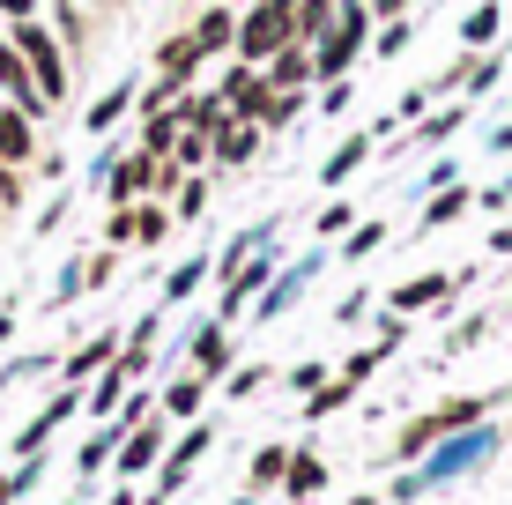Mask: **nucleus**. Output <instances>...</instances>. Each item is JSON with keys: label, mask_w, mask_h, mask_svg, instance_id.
Here are the masks:
<instances>
[{"label": "nucleus", "mask_w": 512, "mask_h": 505, "mask_svg": "<svg viewBox=\"0 0 512 505\" xmlns=\"http://www.w3.org/2000/svg\"><path fill=\"white\" fill-rule=\"evenodd\" d=\"M461 38H468V45H490V38H498V8H490V0H483V8H468Z\"/></svg>", "instance_id": "nucleus-23"}, {"label": "nucleus", "mask_w": 512, "mask_h": 505, "mask_svg": "<svg viewBox=\"0 0 512 505\" xmlns=\"http://www.w3.org/2000/svg\"><path fill=\"white\" fill-rule=\"evenodd\" d=\"M0 15H8V23H23V15H38V0H0Z\"/></svg>", "instance_id": "nucleus-34"}, {"label": "nucleus", "mask_w": 512, "mask_h": 505, "mask_svg": "<svg viewBox=\"0 0 512 505\" xmlns=\"http://www.w3.org/2000/svg\"><path fill=\"white\" fill-rule=\"evenodd\" d=\"M193 283H201V260H186V268H179V275H171V283H164V305H179V298H186Z\"/></svg>", "instance_id": "nucleus-30"}, {"label": "nucleus", "mask_w": 512, "mask_h": 505, "mask_svg": "<svg viewBox=\"0 0 512 505\" xmlns=\"http://www.w3.org/2000/svg\"><path fill=\"white\" fill-rule=\"evenodd\" d=\"M401 8H409V0H372V15H386V23H401Z\"/></svg>", "instance_id": "nucleus-35"}, {"label": "nucleus", "mask_w": 512, "mask_h": 505, "mask_svg": "<svg viewBox=\"0 0 512 505\" xmlns=\"http://www.w3.org/2000/svg\"><path fill=\"white\" fill-rule=\"evenodd\" d=\"M320 491H327L320 454H290V468H282V498H320Z\"/></svg>", "instance_id": "nucleus-11"}, {"label": "nucleus", "mask_w": 512, "mask_h": 505, "mask_svg": "<svg viewBox=\"0 0 512 505\" xmlns=\"http://www.w3.org/2000/svg\"><path fill=\"white\" fill-rule=\"evenodd\" d=\"M193 45H201V60H208V52H223V45H238V15H231V0H216V8L193 23Z\"/></svg>", "instance_id": "nucleus-10"}, {"label": "nucleus", "mask_w": 512, "mask_h": 505, "mask_svg": "<svg viewBox=\"0 0 512 505\" xmlns=\"http://www.w3.org/2000/svg\"><path fill=\"white\" fill-rule=\"evenodd\" d=\"M8 45L23 52V67L45 90V104H67V45H60V30H45L38 15H23V23H8Z\"/></svg>", "instance_id": "nucleus-1"}, {"label": "nucleus", "mask_w": 512, "mask_h": 505, "mask_svg": "<svg viewBox=\"0 0 512 505\" xmlns=\"http://www.w3.org/2000/svg\"><path fill=\"white\" fill-rule=\"evenodd\" d=\"M201 387H208L201 372H193V379H171V387H164V416H193V409H201Z\"/></svg>", "instance_id": "nucleus-20"}, {"label": "nucleus", "mask_w": 512, "mask_h": 505, "mask_svg": "<svg viewBox=\"0 0 512 505\" xmlns=\"http://www.w3.org/2000/svg\"><path fill=\"white\" fill-rule=\"evenodd\" d=\"M112 357H119V335L104 327V335H90V342H82L75 357H67V379H90V372H104Z\"/></svg>", "instance_id": "nucleus-13"}, {"label": "nucleus", "mask_w": 512, "mask_h": 505, "mask_svg": "<svg viewBox=\"0 0 512 505\" xmlns=\"http://www.w3.org/2000/svg\"><path fill=\"white\" fill-rule=\"evenodd\" d=\"M372 45H379V52H401V45H409V23H386Z\"/></svg>", "instance_id": "nucleus-33"}, {"label": "nucleus", "mask_w": 512, "mask_h": 505, "mask_svg": "<svg viewBox=\"0 0 512 505\" xmlns=\"http://www.w3.org/2000/svg\"><path fill=\"white\" fill-rule=\"evenodd\" d=\"M453 290V275H416V283H401L394 290V312H423V305H438Z\"/></svg>", "instance_id": "nucleus-14"}, {"label": "nucleus", "mask_w": 512, "mask_h": 505, "mask_svg": "<svg viewBox=\"0 0 512 505\" xmlns=\"http://www.w3.org/2000/svg\"><path fill=\"white\" fill-rule=\"evenodd\" d=\"M193 357H201V379H223V364H231V342H223V327H208V335L193 342Z\"/></svg>", "instance_id": "nucleus-18"}, {"label": "nucleus", "mask_w": 512, "mask_h": 505, "mask_svg": "<svg viewBox=\"0 0 512 505\" xmlns=\"http://www.w3.org/2000/svg\"><path fill=\"white\" fill-rule=\"evenodd\" d=\"M164 231H171V208H164V201H141V208H134V246H156Z\"/></svg>", "instance_id": "nucleus-17"}, {"label": "nucleus", "mask_w": 512, "mask_h": 505, "mask_svg": "<svg viewBox=\"0 0 512 505\" xmlns=\"http://www.w3.org/2000/svg\"><path fill=\"white\" fill-rule=\"evenodd\" d=\"M320 379H327V364H297V372H290V387H297V394H312Z\"/></svg>", "instance_id": "nucleus-32"}, {"label": "nucleus", "mask_w": 512, "mask_h": 505, "mask_svg": "<svg viewBox=\"0 0 512 505\" xmlns=\"http://www.w3.org/2000/svg\"><path fill=\"white\" fill-rule=\"evenodd\" d=\"M0 97H8L15 112H23V119H45V112H52V104H45V90H38V82H30L23 52H15L8 38H0Z\"/></svg>", "instance_id": "nucleus-4"}, {"label": "nucleus", "mask_w": 512, "mask_h": 505, "mask_svg": "<svg viewBox=\"0 0 512 505\" xmlns=\"http://www.w3.org/2000/svg\"><path fill=\"white\" fill-rule=\"evenodd\" d=\"M282 468H290V454H282V446H260V454H253V491L282 483Z\"/></svg>", "instance_id": "nucleus-22"}, {"label": "nucleus", "mask_w": 512, "mask_h": 505, "mask_svg": "<svg viewBox=\"0 0 512 505\" xmlns=\"http://www.w3.org/2000/svg\"><path fill=\"white\" fill-rule=\"evenodd\" d=\"M268 82H275V90H305V82H312V45H282L268 60Z\"/></svg>", "instance_id": "nucleus-12"}, {"label": "nucleus", "mask_w": 512, "mask_h": 505, "mask_svg": "<svg viewBox=\"0 0 512 505\" xmlns=\"http://www.w3.org/2000/svg\"><path fill=\"white\" fill-rule=\"evenodd\" d=\"M104 238H112V246H134V208H112V216H104Z\"/></svg>", "instance_id": "nucleus-29"}, {"label": "nucleus", "mask_w": 512, "mask_h": 505, "mask_svg": "<svg viewBox=\"0 0 512 505\" xmlns=\"http://www.w3.org/2000/svg\"><path fill=\"white\" fill-rule=\"evenodd\" d=\"M364 156H372V134H357V142H342V149H334V156H327V164H320V179H327V186H342V179H349V171H357V164H364Z\"/></svg>", "instance_id": "nucleus-16"}, {"label": "nucleus", "mask_w": 512, "mask_h": 505, "mask_svg": "<svg viewBox=\"0 0 512 505\" xmlns=\"http://www.w3.org/2000/svg\"><path fill=\"white\" fill-rule=\"evenodd\" d=\"M260 134L268 127H253V119H238V112H223L216 127H208V156L216 164H253V149H260Z\"/></svg>", "instance_id": "nucleus-5"}, {"label": "nucleus", "mask_w": 512, "mask_h": 505, "mask_svg": "<svg viewBox=\"0 0 512 505\" xmlns=\"http://www.w3.org/2000/svg\"><path fill=\"white\" fill-rule=\"evenodd\" d=\"M15 335V312H0V342H8Z\"/></svg>", "instance_id": "nucleus-37"}, {"label": "nucleus", "mask_w": 512, "mask_h": 505, "mask_svg": "<svg viewBox=\"0 0 512 505\" xmlns=\"http://www.w3.org/2000/svg\"><path fill=\"white\" fill-rule=\"evenodd\" d=\"M372 372H379V350H364V357H349V364H342V387H349V394H357V387H364V379H372Z\"/></svg>", "instance_id": "nucleus-28"}, {"label": "nucleus", "mask_w": 512, "mask_h": 505, "mask_svg": "<svg viewBox=\"0 0 512 505\" xmlns=\"http://www.w3.org/2000/svg\"><path fill=\"white\" fill-rule=\"evenodd\" d=\"M379 238H386V223H357V231H349V260H372Z\"/></svg>", "instance_id": "nucleus-25"}, {"label": "nucleus", "mask_w": 512, "mask_h": 505, "mask_svg": "<svg viewBox=\"0 0 512 505\" xmlns=\"http://www.w3.org/2000/svg\"><path fill=\"white\" fill-rule=\"evenodd\" d=\"M260 283H268V260H253V268H245L238 283H231V298H223V305H245V298H253Z\"/></svg>", "instance_id": "nucleus-27"}, {"label": "nucleus", "mask_w": 512, "mask_h": 505, "mask_svg": "<svg viewBox=\"0 0 512 505\" xmlns=\"http://www.w3.org/2000/svg\"><path fill=\"white\" fill-rule=\"evenodd\" d=\"M201 208H208V179H179V216L193 223Z\"/></svg>", "instance_id": "nucleus-26"}, {"label": "nucleus", "mask_w": 512, "mask_h": 505, "mask_svg": "<svg viewBox=\"0 0 512 505\" xmlns=\"http://www.w3.org/2000/svg\"><path fill=\"white\" fill-rule=\"evenodd\" d=\"M0 164H38V119H23L15 104H0Z\"/></svg>", "instance_id": "nucleus-7"}, {"label": "nucleus", "mask_w": 512, "mask_h": 505, "mask_svg": "<svg viewBox=\"0 0 512 505\" xmlns=\"http://www.w3.org/2000/svg\"><path fill=\"white\" fill-rule=\"evenodd\" d=\"M15 498H23V491H15V476H0V505H15Z\"/></svg>", "instance_id": "nucleus-36"}, {"label": "nucleus", "mask_w": 512, "mask_h": 505, "mask_svg": "<svg viewBox=\"0 0 512 505\" xmlns=\"http://www.w3.org/2000/svg\"><path fill=\"white\" fill-rule=\"evenodd\" d=\"M475 416H483V402H446V409H431V416H416L409 431H401V461H416V454H431L446 431H468Z\"/></svg>", "instance_id": "nucleus-3"}, {"label": "nucleus", "mask_w": 512, "mask_h": 505, "mask_svg": "<svg viewBox=\"0 0 512 505\" xmlns=\"http://www.w3.org/2000/svg\"><path fill=\"white\" fill-rule=\"evenodd\" d=\"M208 439H216V424H193V431H186V439H179V446H171V461H164V483H156V491H164V498H171V491H179V483L193 476V461H201V454H208Z\"/></svg>", "instance_id": "nucleus-9"}, {"label": "nucleus", "mask_w": 512, "mask_h": 505, "mask_svg": "<svg viewBox=\"0 0 512 505\" xmlns=\"http://www.w3.org/2000/svg\"><path fill=\"white\" fill-rule=\"evenodd\" d=\"M282 45H297V0H260L253 15H238V52H245V67H268Z\"/></svg>", "instance_id": "nucleus-2"}, {"label": "nucleus", "mask_w": 512, "mask_h": 505, "mask_svg": "<svg viewBox=\"0 0 512 505\" xmlns=\"http://www.w3.org/2000/svg\"><path fill=\"white\" fill-rule=\"evenodd\" d=\"M119 402H127V379H119V372H112V364H104V379H97V387H90V416H97V424H104V416H112Z\"/></svg>", "instance_id": "nucleus-19"}, {"label": "nucleus", "mask_w": 512, "mask_h": 505, "mask_svg": "<svg viewBox=\"0 0 512 505\" xmlns=\"http://www.w3.org/2000/svg\"><path fill=\"white\" fill-rule=\"evenodd\" d=\"M156 454H164V416H141V424L127 431V439H119L112 468H119V476H141V468H149Z\"/></svg>", "instance_id": "nucleus-6"}, {"label": "nucleus", "mask_w": 512, "mask_h": 505, "mask_svg": "<svg viewBox=\"0 0 512 505\" xmlns=\"http://www.w3.org/2000/svg\"><path fill=\"white\" fill-rule=\"evenodd\" d=\"M461 208H468V194H438L431 208H423V231H438V223H453V216H461Z\"/></svg>", "instance_id": "nucleus-24"}, {"label": "nucleus", "mask_w": 512, "mask_h": 505, "mask_svg": "<svg viewBox=\"0 0 512 505\" xmlns=\"http://www.w3.org/2000/svg\"><path fill=\"white\" fill-rule=\"evenodd\" d=\"M334 30V0H297V45H320Z\"/></svg>", "instance_id": "nucleus-15"}, {"label": "nucleus", "mask_w": 512, "mask_h": 505, "mask_svg": "<svg viewBox=\"0 0 512 505\" xmlns=\"http://www.w3.org/2000/svg\"><path fill=\"white\" fill-rule=\"evenodd\" d=\"M149 179H156V156H149V149L119 156L112 179H104V186H112V208H134V194H149Z\"/></svg>", "instance_id": "nucleus-8"}, {"label": "nucleus", "mask_w": 512, "mask_h": 505, "mask_svg": "<svg viewBox=\"0 0 512 505\" xmlns=\"http://www.w3.org/2000/svg\"><path fill=\"white\" fill-rule=\"evenodd\" d=\"M127 104H134V90H127V82H119V90H104V97L90 104V134H104V127L119 119V112H127Z\"/></svg>", "instance_id": "nucleus-21"}, {"label": "nucleus", "mask_w": 512, "mask_h": 505, "mask_svg": "<svg viewBox=\"0 0 512 505\" xmlns=\"http://www.w3.org/2000/svg\"><path fill=\"white\" fill-rule=\"evenodd\" d=\"M334 231H349V201H334V208H320V238H334Z\"/></svg>", "instance_id": "nucleus-31"}]
</instances>
